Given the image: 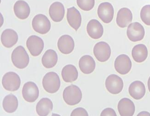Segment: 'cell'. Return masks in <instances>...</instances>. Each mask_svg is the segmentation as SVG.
I'll return each instance as SVG.
<instances>
[{
	"instance_id": "33",
	"label": "cell",
	"mask_w": 150,
	"mask_h": 116,
	"mask_svg": "<svg viewBox=\"0 0 150 116\" xmlns=\"http://www.w3.org/2000/svg\"><path fill=\"white\" fill-rule=\"evenodd\" d=\"M148 88L149 92H150V76L149 77V79L148 81Z\"/></svg>"
},
{
	"instance_id": "18",
	"label": "cell",
	"mask_w": 150,
	"mask_h": 116,
	"mask_svg": "<svg viewBox=\"0 0 150 116\" xmlns=\"http://www.w3.org/2000/svg\"><path fill=\"white\" fill-rule=\"evenodd\" d=\"M133 19V15L131 10L128 8L120 9L117 14L116 22L120 28L128 27Z\"/></svg>"
},
{
	"instance_id": "19",
	"label": "cell",
	"mask_w": 150,
	"mask_h": 116,
	"mask_svg": "<svg viewBox=\"0 0 150 116\" xmlns=\"http://www.w3.org/2000/svg\"><path fill=\"white\" fill-rule=\"evenodd\" d=\"M1 42L6 48H10L17 43L18 35L16 31L12 29H6L2 32Z\"/></svg>"
},
{
	"instance_id": "30",
	"label": "cell",
	"mask_w": 150,
	"mask_h": 116,
	"mask_svg": "<svg viewBox=\"0 0 150 116\" xmlns=\"http://www.w3.org/2000/svg\"><path fill=\"white\" fill-rule=\"evenodd\" d=\"M71 116H88V112L83 108H78L74 109L71 114Z\"/></svg>"
},
{
	"instance_id": "23",
	"label": "cell",
	"mask_w": 150,
	"mask_h": 116,
	"mask_svg": "<svg viewBox=\"0 0 150 116\" xmlns=\"http://www.w3.org/2000/svg\"><path fill=\"white\" fill-rule=\"evenodd\" d=\"M132 56L135 62L137 63L144 62L148 56L147 47L143 44L136 45L132 49Z\"/></svg>"
},
{
	"instance_id": "6",
	"label": "cell",
	"mask_w": 150,
	"mask_h": 116,
	"mask_svg": "<svg viewBox=\"0 0 150 116\" xmlns=\"http://www.w3.org/2000/svg\"><path fill=\"white\" fill-rule=\"evenodd\" d=\"M105 84L107 91L111 94H119L123 89V81L122 79L115 74H112L107 77Z\"/></svg>"
},
{
	"instance_id": "1",
	"label": "cell",
	"mask_w": 150,
	"mask_h": 116,
	"mask_svg": "<svg viewBox=\"0 0 150 116\" xmlns=\"http://www.w3.org/2000/svg\"><path fill=\"white\" fill-rule=\"evenodd\" d=\"M11 59L13 65L19 69H23L27 67L30 61L28 53L22 46H18L13 50Z\"/></svg>"
},
{
	"instance_id": "27",
	"label": "cell",
	"mask_w": 150,
	"mask_h": 116,
	"mask_svg": "<svg viewBox=\"0 0 150 116\" xmlns=\"http://www.w3.org/2000/svg\"><path fill=\"white\" fill-rule=\"evenodd\" d=\"M18 102V100L16 96L13 94L7 95L3 99V109L8 113H13L17 109Z\"/></svg>"
},
{
	"instance_id": "24",
	"label": "cell",
	"mask_w": 150,
	"mask_h": 116,
	"mask_svg": "<svg viewBox=\"0 0 150 116\" xmlns=\"http://www.w3.org/2000/svg\"><path fill=\"white\" fill-rule=\"evenodd\" d=\"M53 109V102L50 99L43 98L37 104L36 111L39 116H46L50 113Z\"/></svg>"
},
{
	"instance_id": "31",
	"label": "cell",
	"mask_w": 150,
	"mask_h": 116,
	"mask_svg": "<svg viewBox=\"0 0 150 116\" xmlns=\"http://www.w3.org/2000/svg\"><path fill=\"white\" fill-rule=\"evenodd\" d=\"M101 116H117L115 110L111 108H106L103 110L100 114Z\"/></svg>"
},
{
	"instance_id": "10",
	"label": "cell",
	"mask_w": 150,
	"mask_h": 116,
	"mask_svg": "<svg viewBox=\"0 0 150 116\" xmlns=\"http://www.w3.org/2000/svg\"><path fill=\"white\" fill-rule=\"evenodd\" d=\"M23 97L28 102H34L37 100L39 95V91L37 85L34 82L29 81L23 87Z\"/></svg>"
},
{
	"instance_id": "17",
	"label": "cell",
	"mask_w": 150,
	"mask_h": 116,
	"mask_svg": "<svg viewBox=\"0 0 150 116\" xmlns=\"http://www.w3.org/2000/svg\"><path fill=\"white\" fill-rule=\"evenodd\" d=\"M118 110L121 116H132L135 112V105L130 99L123 98L118 102Z\"/></svg>"
},
{
	"instance_id": "5",
	"label": "cell",
	"mask_w": 150,
	"mask_h": 116,
	"mask_svg": "<svg viewBox=\"0 0 150 116\" xmlns=\"http://www.w3.org/2000/svg\"><path fill=\"white\" fill-rule=\"evenodd\" d=\"M32 25L34 31L41 34H46L51 29L50 22L43 14H38L35 16L32 20Z\"/></svg>"
},
{
	"instance_id": "32",
	"label": "cell",
	"mask_w": 150,
	"mask_h": 116,
	"mask_svg": "<svg viewBox=\"0 0 150 116\" xmlns=\"http://www.w3.org/2000/svg\"><path fill=\"white\" fill-rule=\"evenodd\" d=\"M137 116H150V113L148 112L143 111L141 112L139 114H138Z\"/></svg>"
},
{
	"instance_id": "20",
	"label": "cell",
	"mask_w": 150,
	"mask_h": 116,
	"mask_svg": "<svg viewBox=\"0 0 150 116\" xmlns=\"http://www.w3.org/2000/svg\"><path fill=\"white\" fill-rule=\"evenodd\" d=\"M146 88L144 83L139 81H136L130 85L129 92L131 97L135 100H140L146 94Z\"/></svg>"
},
{
	"instance_id": "29",
	"label": "cell",
	"mask_w": 150,
	"mask_h": 116,
	"mask_svg": "<svg viewBox=\"0 0 150 116\" xmlns=\"http://www.w3.org/2000/svg\"><path fill=\"white\" fill-rule=\"evenodd\" d=\"M141 19L145 24L150 26V5L143 7L141 11Z\"/></svg>"
},
{
	"instance_id": "13",
	"label": "cell",
	"mask_w": 150,
	"mask_h": 116,
	"mask_svg": "<svg viewBox=\"0 0 150 116\" xmlns=\"http://www.w3.org/2000/svg\"><path fill=\"white\" fill-rule=\"evenodd\" d=\"M58 48L61 53L64 54L71 53L75 48V42L71 36L64 35L58 41Z\"/></svg>"
},
{
	"instance_id": "22",
	"label": "cell",
	"mask_w": 150,
	"mask_h": 116,
	"mask_svg": "<svg viewBox=\"0 0 150 116\" xmlns=\"http://www.w3.org/2000/svg\"><path fill=\"white\" fill-rule=\"evenodd\" d=\"M96 64L92 57L85 55L81 58L79 61V67L83 73L89 74L96 69Z\"/></svg>"
},
{
	"instance_id": "4",
	"label": "cell",
	"mask_w": 150,
	"mask_h": 116,
	"mask_svg": "<svg viewBox=\"0 0 150 116\" xmlns=\"http://www.w3.org/2000/svg\"><path fill=\"white\" fill-rule=\"evenodd\" d=\"M3 88L10 92L17 91L20 88L21 80L17 74L14 72H8L6 73L2 78Z\"/></svg>"
},
{
	"instance_id": "14",
	"label": "cell",
	"mask_w": 150,
	"mask_h": 116,
	"mask_svg": "<svg viewBox=\"0 0 150 116\" xmlns=\"http://www.w3.org/2000/svg\"><path fill=\"white\" fill-rule=\"evenodd\" d=\"M87 31L88 35L91 38L98 40L102 36L104 28L100 22L96 19H92L87 25Z\"/></svg>"
},
{
	"instance_id": "3",
	"label": "cell",
	"mask_w": 150,
	"mask_h": 116,
	"mask_svg": "<svg viewBox=\"0 0 150 116\" xmlns=\"http://www.w3.org/2000/svg\"><path fill=\"white\" fill-rule=\"evenodd\" d=\"M42 85L45 91L50 93L58 92L60 86V80L56 73L50 72L44 76L42 80Z\"/></svg>"
},
{
	"instance_id": "26",
	"label": "cell",
	"mask_w": 150,
	"mask_h": 116,
	"mask_svg": "<svg viewBox=\"0 0 150 116\" xmlns=\"http://www.w3.org/2000/svg\"><path fill=\"white\" fill-rule=\"evenodd\" d=\"M58 60V55L56 52L50 49L47 50L42 56V63L46 68H52L56 65Z\"/></svg>"
},
{
	"instance_id": "11",
	"label": "cell",
	"mask_w": 150,
	"mask_h": 116,
	"mask_svg": "<svg viewBox=\"0 0 150 116\" xmlns=\"http://www.w3.org/2000/svg\"><path fill=\"white\" fill-rule=\"evenodd\" d=\"M114 67L117 72L121 75H126L131 70L132 62L127 55L121 54L115 60Z\"/></svg>"
},
{
	"instance_id": "2",
	"label": "cell",
	"mask_w": 150,
	"mask_h": 116,
	"mask_svg": "<svg viewBox=\"0 0 150 116\" xmlns=\"http://www.w3.org/2000/svg\"><path fill=\"white\" fill-rule=\"evenodd\" d=\"M82 92L77 85H71L64 90L63 97L67 104L74 106L80 102L82 99Z\"/></svg>"
},
{
	"instance_id": "15",
	"label": "cell",
	"mask_w": 150,
	"mask_h": 116,
	"mask_svg": "<svg viewBox=\"0 0 150 116\" xmlns=\"http://www.w3.org/2000/svg\"><path fill=\"white\" fill-rule=\"evenodd\" d=\"M67 20L71 27L76 31L79 28L81 23V16L76 8L73 6L67 9Z\"/></svg>"
},
{
	"instance_id": "8",
	"label": "cell",
	"mask_w": 150,
	"mask_h": 116,
	"mask_svg": "<svg viewBox=\"0 0 150 116\" xmlns=\"http://www.w3.org/2000/svg\"><path fill=\"white\" fill-rule=\"evenodd\" d=\"M93 52L97 60L100 62H105L108 60L111 55L110 46L105 42L97 43L93 48Z\"/></svg>"
},
{
	"instance_id": "25",
	"label": "cell",
	"mask_w": 150,
	"mask_h": 116,
	"mask_svg": "<svg viewBox=\"0 0 150 116\" xmlns=\"http://www.w3.org/2000/svg\"><path fill=\"white\" fill-rule=\"evenodd\" d=\"M61 75L65 82L71 83L77 80L78 72L77 69L74 65H68L63 68Z\"/></svg>"
},
{
	"instance_id": "21",
	"label": "cell",
	"mask_w": 150,
	"mask_h": 116,
	"mask_svg": "<svg viewBox=\"0 0 150 116\" xmlns=\"http://www.w3.org/2000/svg\"><path fill=\"white\" fill-rule=\"evenodd\" d=\"M14 14L15 16L21 20L28 18L30 13V9L28 3L23 0H19L14 4Z\"/></svg>"
},
{
	"instance_id": "28",
	"label": "cell",
	"mask_w": 150,
	"mask_h": 116,
	"mask_svg": "<svg viewBox=\"0 0 150 116\" xmlns=\"http://www.w3.org/2000/svg\"><path fill=\"white\" fill-rule=\"evenodd\" d=\"M79 8L83 11H89L93 8L95 0H76Z\"/></svg>"
},
{
	"instance_id": "16",
	"label": "cell",
	"mask_w": 150,
	"mask_h": 116,
	"mask_svg": "<svg viewBox=\"0 0 150 116\" xmlns=\"http://www.w3.org/2000/svg\"><path fill=\"white\" fill-rule=\"evenodd\" d=\"M65 13L63 4L56 1L52 4L49 9V14L52 20L55 22H60L62 20Z\"/></svg>"
},
{
	"instance_id": "7",
	"label": "cell",
	"mask_w": 150,
	"mask_h": 116,
	"mask_svg": "<svg viewBox=\"0 0 150 116\" xmlns=\"http://www.w3.org/2000/svg\"><path fill=\"white\" fill-rule=\"evenodd\" d=\"M145 34L144 27L139 22H133L128 26L127 35L131 41L135 42L142 40Z\"/></svg>"
},
{
	"instance_id": "12",
	"label": "cell",
	"mask_w": 150,
	"mask_h": 116,
	"mask_svg": "<svg viewBox=\"0 0 150 116\" xmlns=\"http://www.w3.org/2000/svg\"><path fill=\"white\" fill-rule=\"evenodd\" d=\"M97 13L99 18L105 24H109L113 20L114 11L112 5L109 2L101 3L98 8Z\"/></svg>"
},
{
	"instance_id": "9",
	"label": "cell",
	"mask_w": 150,
	"mask_h": 116,
	"mask_svg": "<svg viewBox=\"0 0 150 116\" xmlns=\"http://www.w3.org/2000/svg\"><path fill=\"white\" fill-rule=\"evenodd\" d=\"M26 46L32 56H38L43 50L44 42L39 37L36 35H31L27 39Z\"/></svg>"
}]
</instances>
